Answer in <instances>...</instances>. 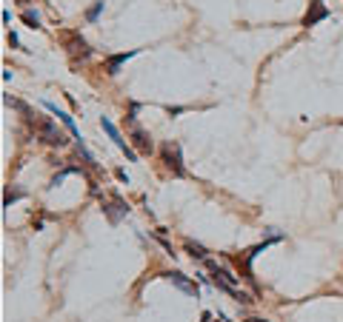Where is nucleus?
Returning <instances> with one entry per match:
<instances>
[{"label":"nucleus","mask_w":343,"mask_h":322,"mask_svg":"<svg viewBox=\"0 0 343 322\" xmlns=\"http://www.w3.org/2000/svg\"><path fill=\"white\" fill-rule=\"evenodd\" d=\"M266 245H269V243H260V245H255V248H246V251H240V254H235V257H232V262L238 265V271L243 274V279H246V282H255V277H252V262H255V257L263 251Z\"/></svg>","instance_id":"1"},{"label":"nucleus","mask_w":343,"mask_h":322,"mask_svg":"<svg viewBox=\"0 0 343 322\" xmlns=\"http://www.w3.org/2000/svg\"><path fill=\"white\" fill-rule=\"evenodd\" d=\"M160 157H163V163L169 166V171L175 177H186L183 157H180V146H177V143H163V146H160Z\"/></svg>","instance_id":"2"},{"label":"nucleus","mask_w":343,"mask_h":322,"mask_svg":"<svg viewBox=\"0 0 343 322\" xmlns=\"http://www.w3.org/2000/svg\"><path fill=\"white\" fill-rule=\"evenodd\" d=\"M100 126H103V131H106V134H109V137L114 140V146L120 148V151H123V154L129 157V160H138V151L132 148V143L120 137V131H117V126H114V123L109 120V117H103V120H100Z\"/></svg>","instance_id":"3"},{"label":"nucleus","mask_w":343,"mask_h":322,"mask_svg":"<svg viewBox=\"0 0 343 322\" xmlns=\"http://www.w3.org/2000/svg\"><path fill=\"white\" fill-rule=\"evenodd\" d=\"M35 129L40 131V137H43V143H49V146H66V143H69V140L63 137L60 131L54 129V123L52 120H35Z\"/></svg>","instance_id":"4"},{"label":"nucleus","mask_w":343,"mask_h":322,"mask_svg":"<svg viewBox=\"0 0 343 322\" xmlns=\"http://www.w3.org/2000/svg\"><path fill=\"white\" fill-rule=\"evenodd\" d=\"M329 18V9H326V3L323 0H309V9H306V15H303V20H300V26H317L320 20H326Z\"/></svg>","instance_id":"5"},{"label":"nucleus","mask_w":343,"mask_h":322,"mask_svg":"<svg viewBox=\"0 0 343 322\" xmlns=\"http://www.w3.org/2000/svg\"><path fill=\"white\" fill-rule=\"evenodd\" d=\"M60 40L66 43V49H69L72 54H80V57H89V54H92V49H89L86 40L80 37V32H60Z\"/></svg>","instance_id":"6"},{"label":"nucleus","mask_w":343,"mask_h":322,"mask_svg":"<svg viewBox=\"0 0 343 322\" xmlns=\"http://www.w3.org/2000/svg\"><path fill=\"white\" fill-rule=\"evenodd\" d=\"M43 105H46V109H49V112L54 114V117H60V123L66 126V129H69V134H72V137L78 140V143H83V137H80V129L75 126V117H72V114H66L63 109H57V105H54V103H49V100H46Z\"/></svg>","instance_id":"7"},{"label":"nucleus","mask_w":343,"mask_h":322,"mask_svg":"<svg viewBox=\"0 0 343 322\" xmlns=\"http://www.w3.org/2000/svg\"><path fill=\"white\" fill-rule=\"evenodd\" d=\"M163 277L169 279V282H175L180 291H186L189 296H197V285H194L192 279H186V274H180V271H166Z\"/></svg>","instance_id":"8"},{"label":"nucleus","mask_w":343,"mask_h":322,"mask_svg":"<svg viewBox=\"0 0 343 322\" xmlns=\"http://www.w3.org/2000/svg\"><path fill=\"white\" fill-rule=\"evenodd\" d=\"M129 137H132V146L138 148L141 154H152V137L141 129V126H132V134H129Z\"/></svg>","instance_id":"9"},{"label":"nucleus","mask_w":343,"mask_h":322,"mask_svg":"<svg viewBox=\"0 0 343 322\" xmlns=\"http://www.w3.org/2000/svg\"><path fill=\"white\" fill-rule=\"evenodd\" d=\"M103 211H106V217L112 220V223H117L120 217H126V214H129V205H126L117 194H112V202H109V205H103Z\"/></svg>","instance_id":"10"},{"label":"nucleus","mask_w":343,"mask_h":322,"mask_svg":"<svg viewBox=\"0 0 343 322\" xmlns=\"http://www.w3.org/2000/svg\"><path fill=\"white\" fill-rule=\"evenodd\" d=\"M129 57H134V52H123V54H112V57H106V74H109V77H114V74L120 71V66H123Z\"/></svg>","instance_id":"11"},{"label":"nucleus","mask_w":343,"mask_h":322,"mask_svg":"<svg viewBox=\"0 0 343 322\" xmlns=\"http://www.w3.org/2000/svg\"><path fill=\"white\" fill-rule=\"evenodd\" d=\"M186 251L192 254L194 260H206V248H203V245H197V243H192V240H186Z\"/></svg>","instance_id":"12"},{"label":"nucleus","mask_w":343,"mask_h":322,"mask_svg":"<svg viewBox=\"0 0 343 322\" xmlns=\"http://www.w3.org/2000/svg\"><path fill=\"white\" fill-rule=\"evenodd\" d=\"M75 148H78V154L83 157V160H86V166H89V168H97V160H95V154H92V151H89V148L83 146V143H78V146H75Z\"/></svg>","instance_id":"13"},{"label":"nucleus","mask_w":343,"mask_h":322,"mask_svg":"<svg viewBox=\"0 0 343 322\" xmlns=\"http://www.w3.org/2000/svg\"><path fill=\"white\" fill-rule=\"evenodd\" d=\"M23 23H26L29 29H40V15L32 12V9H26V12H23Z\"/></svg>","instance_id":"14"},{"label":"nucleus","mask_w":343,"mask_h":322,"mask_svg":"<svg viewBox=\"0 0 343 322\" xmlns=\"http://www.w3.org/2000/svg\"><path fill=\"white\" fill-rule=\"evenodd\" d=\"M100 12H103V0H97L95 6H92V9L86 12V20H89V23H97V18H100Z\"/></svg>","instance_id":"15"},{"label":"nucleus","mask_w":343,"mask_h":322,"mask_svg":"<svg viewBox=\"0 0 343 322\" xmlns=\"http://www.w3.org/2000/svg\"><path fill=\"white\" fill-rule=\"evenodd\" d=\"M117 180H123V183H129V174H126L123 168H117Z\"/></svg>","instance_id":"16"},{"label":"nucleus","mask_w":343,"mask_h":322,"mask_svg":"<svg viewBox=\"0 0 343 322\" xmlns=\"http://www.w3.org/2000/svg\"><path fill=\"white\" fill-rule=\"evenodd\" d=\"M203 322H212V313H203Z\"/></svg>","instance_id":"17"}]
</instances>
